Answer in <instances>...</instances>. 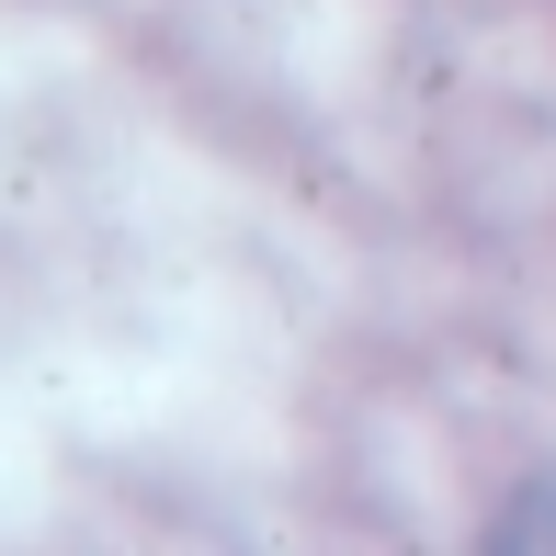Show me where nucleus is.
Listing matches in <instances>:
<instances>
[{
  "mask_svg": "<svg viewBox=\"0 0 556 556\" xmlns=\"http://www.w3.org/2000/svg\"><path fill=\"white\" fill-rule=\"evenodd\" d=\"M511 545H556V500H522V522H511Z\"/></svg>",
  "mask_w": 556,
  "mask_h": 556,
  "instance_id": "1",
  "label": "nucleus"
}]
</instances>
